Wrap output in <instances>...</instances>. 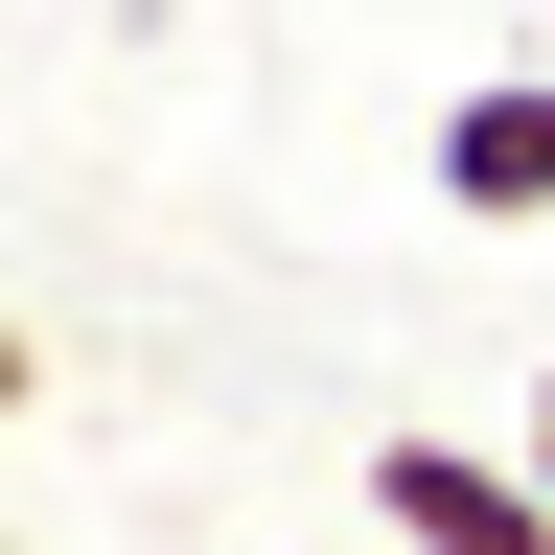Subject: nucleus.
<instances>
[{
    "label": "nucleus",
    "mask_w": 555,
    "mask_h": 555,
    "mask_svg": "<svg viewBox=\"0 0 555 555\" xmlns=\"http://www.w3.org/2000/svg\"><path fill=\"white\" fill-rule=\"evenodd\" d=\"M416 185H440L463 232H555V69H463V93L416 116Z\"/></svg>",
    "instance_id": "1"
},
{
    "label": "nucleus",
    "mask_w": 555,
    "mask_h": 555,
    "mask_svg": "<svg viewBox=\"0 0 555 555\" xmlns=\"http://www.w3.org/2000/svg\"><path fill=\"white\" fill-rule=\"evenodd\" d=\"M371 532H393V555H555V486H532V463H486V440H416V416H393V440H371Z\"/></svg>",
    "instance_id": "2"
},
{
    "label": "nucleus",
    "mask_w": 555,
    "mask_h": 555,
    "mask_svg": "<svg viewBox=\"0 0 555 555\" xmlns=\"http://www.w3.org/2000/svg\"><path fill=\"white\" fill-rule=\"evenodd\" d=\"M532 486H555V371H532Z\"/></svg>",
    "instance_id": "3"
},
{
    "label": "nucleus",
    "mask_w": 555,
    "mask_h": 555,
    "mask_svg": "<svg viewBox=\"0 0 555 555\" xmlns=\"http://www.w3.org/2000/svg\"><path fill=\"white\" fill-rule=\"evenodd\" d=\"M324 555H393V532H324Z\"/></svg>",
    "instance_id": "4"
}]
</instances>
